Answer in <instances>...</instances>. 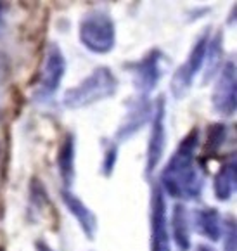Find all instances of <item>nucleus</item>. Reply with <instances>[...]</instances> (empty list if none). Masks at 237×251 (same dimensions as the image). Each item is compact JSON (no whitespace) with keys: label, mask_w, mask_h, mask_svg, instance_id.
Returning <instances> with one entry per match:
<instances>
[{"label":"nucleus","mask_w":237,"mask_h":251,"mask_svg":"<svg viewBox=\"0 0 237 251\" xmlns=\"http://www.w3.org/2000/svg\"><path fill=\"white\" fill-rule=\"evenodd\" d=\"M197 141H199V133L197 128H192L184 137V141L180 142L175 154L168 159L161 174L163 189L171 198L196 200L203 191V174L196 165V156H194Z\"/></svg>","instance_id":"1"},{"label":"nucleus","mask_w":237,"mask_h":251,"mask_svg":"<svg viewBox=\"0 0 237 251\" xmlns=\"http://www.w3.org/2000/svg\"><path fill=\"white\" fill-rule=\"evenodd\" d=\"M116 90H118V78L115 76V73L109 68H97L76 87L68 90L64 96V106L71 109L90 106L113 97Z\"/></svg>","instance_id":"2"},{"label":"nucleus","mask_w":237,"mask_h":251,"mask_svg":"<svg viewBox=\"0 0 237 251\" xmlns=\"http://www.w3.org/2000/svg\"><path fill=\"white\" fill-rule=\"evenodd\" d=\"M80 42L95 54L113 50L116 42L115 23L102 12H90L80 23Z\"/></svg>","instance_id":"3"},{"label":"nucleus","mask_w":237,"mask_h":251,"mask_svg":"<svg viewBox=\"0 0 237 251\" xmlns=\"http://www.w3.org/2000/svg\"><path fill=\"white\" fill-rule=\"evenodd\" d=\"M64 71H66V59H64L63 52L57 45H50L40 64L37 87H35V97H38V99L50 97L59 89Z\"/></svg>","instance_id":"4"},{"label":"nucleus","mask_w":237,"mask_h":251,"mask_svg":"<svg viewBox=\"0 0 237 251\" xmlns=\"http://www.w3.org/2000/svg\"><path fill=\"white\" fill-rule=\"evenodd\" d=\"M208 35H203L199 37V40L194 44L192 50H190L189 57L175 73L173 80H171V92H173L175 97H182L187 90L192 85V80L196 76V73L201 70L204 63V57H206V50H208Z\"/></svg>","instance_id":"5"},{"label":"nucleus","mask_w":237,"mask_h":251,"mask_svg":"<svg viewBox=\"0 0 237 251\" xmlns=\"http://www.w3.org/2000/svg\"><path fill=\"white\" fill-rule=\"evenodd\" d=\"M212 100L218 115H234V111H236V66L234 63H227L222 68Z\"/></svg>","instance_id":"6"},{"label":"nucleus","mask_w":237,"mask_h":251,"mask_svg":"<svg viewBox=\"0 0 237 251\" xmlns=\"http://www.w3.org/2000/svg\"><path fill=\"white\" fill-rule=\"evenodd\" d=\"M165 142H166V130H165V104L163 99H158L156 111H152V126L151 137H149L147 146V161H145V174L151 175L160 165L163 158Z\"/></svg>","instance_id":"7"},{"label":"nucleus","mask_w":237,"mask_h":251,"mask_svg":"<svg viewBox=\"0 0 237 251\" xmlns=\"http://www.w3.org/2000/svg\"><path fill=\"white\" fill-rule=\"evenodd\" d=\"M151 246L152 251H168L166 204L160 187L154 189L151 201Z\"/></svg>","instance_id":"8"},{"label":"nucleus","mask_w":237,"mask_h":251,"mask_svg":"<svg viewBox=\"0 0 237 251\" xmlns=\"http://www.w3.org/2000/svg\"><path fill=\"white\" fill-rule=\"evenodd\" d=\"M161 52L152 50L145 55L144 59L135 64V85L142 92H149L156 87V83L161 78Z\"/></svg>","instance_id":"9"},{"label":"nucleus","mask_w":237,"mask_h":251,"mask_svg":"<svg viewBox=\"0 0 237 251\" xmlns=\"http://www.w3.org/2000/svg\"><path fill=\"white\" fill-rule=\"evenodd\" d=\"M63 201H64V204H66L68 210L71 211V215L76 218L78 224L82 226V230L85 232V236L89 237V239H94V236H95V232H97L95 215L82 203L80 198H76L73 192H70L68 189L63 191Z\"/></svg>","instance_id":"10"},{"label":"nucleus","mask_w":237,"mask_h":251,"mask_svg":"<svg viewBox=\"0 0 237 251\" xmlns=\"http://www.w3.org/2000/svg\"><path fill=\"white\" fill-rule=\"evenodd\" d=\"M194 227H196L197 232L203 234L204 237H208L213 243L220 241V237L223 236V226H222V220H220V215L213 208L196 211Z\"/></svg>","instance_id":"11"},{"label":"nucleus","mask_w":237,"mask_h":251,"mask_svg":"<svg viewBox=\"0 0 237 251\" xmlns=\"http://www.w3.org/2000/svg\"><path fill=\"white\" fill-rule=\"evenodd\" d=\"M213 191L220 201H227L232 198L236 191V161L234 159H227L222 165L213 182Z\"/></svg>","instance_id":"12"},{"label":"nucleus","mask_w":237,"mask_h":251,"mask_svg":"<svg viewBox=\"0 0 237 251\" xmlns=\"http://www.w3.org/2000/svg\"><path fill=\"white\" fill-rule=\"evenodd\" d=\"M171 230H173V239L180 251H187L190 248V227L187 210L184 204H175L173 218H171Z\"/></svg>","instance_id":"13"},{"label":"nucleus","mask_w":237,"mask_h":251,"mask_svg":"<svg viewBox=\"0 0 237 251\" xmlns=\"http://www.w3.org/2000/svg\"><path fill=\"white\" fill-rule=\"evenodd\" d=\"M57 168H59L61 178H63L64 185L71 187V182L74 177V142L73 135H66L63 146L57 154Z\"/></svg>","instance_id":"14"},{"label":"nucleus","mask_w":237,"mask_h":251,"mask_svg":"<svg viewBox=\"0 0 237 251\" xmlns=\"http://www.w3.org/2000/svg\"><path fill=\"white\" fill-rule=\"evenodd\" d=\"M149 116H152V109L149 107V104H144V100H141L137 106L130 109L128 116L125 120V126L118 130V139H126L132 133H135L141 126H144Z\"/></svg>","instance_id":"15"},{"label":"nucleus","mask_w":237,"mask_h":251,"mask_svg":"<svg viewBox=\"0 0 237 251\" xmlns=\"http://www.w3.org/2000/svg\"><path fill=\"white\" fill-rule=\"evenodd\" d=\"M227 135V126L223 123H213L208 128V141H206V149L210 152H216L222 144L225 142Z\"/></svg>","instance_id":"16"},{"label":"nucleus","mask_w":237,"mask_h":251,"mask_svg":"<svg viewBox=\"0 0 237 251\" xmlns=\"http://www.w3.org/2000/svg\"><path fill=\"white\" fill-rule=\"evenodd\" d=\"M37 251H52V250L45 243H38L37 244Z\"/></svg>","instance_id":"17"},{"label":"nucleus","mask_w":237,"mask_h":251,"mask_svg":"<svg viewBox=\"0 0 237 251\" xmlns=\"http://www.w3.org/2000/svg\"><path fill=\"white\" fill-rule=\"evenodd\" d=\"M4 71H5V63H4V59H2V55H0V78H2Z\"/></svg>","instance_id":"18"},{"label":"nucleus","mask_w":237,"mask_h":251,"mask_svg":"<svg viewBox=\"0 0 237 251\" xmlns=\"http://www.w3.org/2000/svg\"><path fill=\"white\" fill-rule=\"evenodd\" d=\"M196 251H215V250H212V248H208V246H204V244H201V246L196 248Z\"/></svg>","instance_id":"19"},{"label":"nucleus","mask_w":237,"mask_h":251,"mask_svg":"<svg viewBox=\"0 0 237 251\" xmlns=\"http://www.w3.org/2000/svg\"><path fill=\"white\" fill-rule=\"evenodd\" d=\"M2 11H4V7H2V4H0V21H2Z\"/></svg>","instance_id":"20"}]
</instances>
